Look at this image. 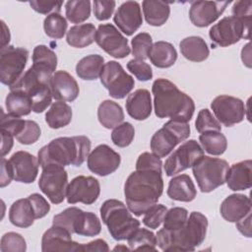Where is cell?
I'll use <instances>...</instances> for the list:
<instances>
[{"instance_id":"20","label":"cell","mask_w":252,"mask_h":252,"mask_svg":"<svg viewBox=\"0 0 252 252\" xmlns=\"http://www.w3.org/2000/svg\"><path fill=\"white\" fill-rule=\"evenodd\" d=\"M9 162L14 180L22 183H32L35 180L40 165L36 157L25 151H18L11 156Z\"/></svg>"},{"instance_id":"17","label":"cell","mask_w":252,"mask_h":252,"mask_svg":"<svg viewBox=\"0 0 252 252\" xmlns=\"http://www.w3.org/2000/svg\"><path fill=\"white\" fill-rule=\"evenodd\" d=\"M120 162V155L105 144L95 147L90 153L87 159L88 168L99 176H106L113 173L119 167Z\"/></svg>"},{"instance_id":"54","label":"cell","mask_w":252,"mask_h":252,"mask_svg":"<svg viewBox=\"0 0 252 252\" xmlns=\"http://www.w3.org/2000/svg\"><path fill=\"white\" fill-rule=\"evenodd\" d=\"M94 14L98 21L108 20L114 9H115V1H106V0H94Z\"/></svg>"},{"instance_id":"7","label":"cell","mask_w":252,"mask_h":252,"mask_svg":"<svg viewBox=\"0 0 252 252\" xmlns=\"http://www.w3.org/2000/svg\"><path fill=\"white\" fill-rule=\"evenodd\" d=\"M190 136V126L187 121L170 119L163 124L152 137L150 147L156 156L165 158L180 143Z\"/></svg>"},{"instance_id":"18","label":"cell","mask_w":252,"mask_h":252,"mask_svg":"<svg viewBox=\"0 0 252 252\" xmlns=\"http://www.w3.org/2000/svg\"><path fill=\"white\" fill-rule=\"evenodd\" d=\"M229 3L230 1H194L189 9L190 21L196 27H208L219 19Z\"/></svg>"},{"instance_id":"13","label":"cell","mask_w":252,"mask_h":252,"mask_svg":"<svg viewBox=\"0 0 252 252\" xmlns=\"http://www.w3.org/2000/svg\"><path fill=\"white\" fill-rule=\"evenodd\" d=\"M204 156V150L196 140H189L181 144L164 162V171L167 176H173L188 169Z\"/></svg>"},{"instance_id":"11","label":"cell","mask_w":252,"mask_h":252,"mask_svg":"<svg viewBox=\"0 0 252 252\" xmlns=\"http://www.w3.org/2000/svg\"><path fill=\"white\" fill-rule=\"evenodd\" d=\"M38 187L52 204H60L66 198L68 174L64 166L47 164L42 167Z\"/></svg>"},{"instance_id":"31","label":"cell","mask_w":252,"mask_h":252,"mask_svg":"<svg viewBox=\"0 0 252 252\" xmlns=\"http://www.w3.org/2000/svg\"><path fill=\"white\" fill-rule=\"evenodd\" d=\"M149 59L158 68H169L177 60V51L170 42L159 40L153 43Z\"/></svg>"},{"instance_id":"46","label":"cell","mask_w":252,"mask_h":252,"mask_svg":"<svg viewBox=\"0 0 252 252\" xmlns=\"http://www.w3.org/2000/svg\"><path fill=\"white\" fill-rule=\"evenodd\" d=\"M195 127L201 134L208 131H221L220 123L208 108H203L199 111L195 121Z\"/></svg>"},{"instance_id":"51","label":"cell","mask_w":252,"mask_h":252,"mask_svg":"<svg viewBox=\"0 0 252 252\" xmlns=\"http://www.w3.org/2000/svg\"><path fill=\"white\" fill-rule=\"evenodd\" d=\"M233 17L238 18L244 24L251 26L252 17V1L251 0H240L234 2L232 6Z\"/></svg>"},{"instance_id":"56","label":"cell","mask_w":252,"mask_h":252,"mask_svg":"<svg viewBox=\"0 0 252 252\" xmlns=\"http://www.w3.org/2000/svg\"><path fill=\"white\" fill-rule=\"evenodd\" d=\"M12 179H14V176H13V171H12V167L9 162V159L2 158H1V179H0L1 187L3 188L9 185Z\"/></svg>"},{"instance_id":"60","label":"cell","mask_w":252,"mask_h":252,"mask_svg":"<svg viewBox=\"0 0 252 252\" xmlns=\"http://www.w3.org/2000/svg\"><path fill=\"white\" fill-rule=\"evenodd\" d=\"M241 59L243 64H245L248 68L251 67V60H250V42H248L245 46H243L241 50Z\"/></svg>"},{"instance_id":"50","label":"cell","mask_w":252,"mask_h":252,"mask_svg":"<svg viewBox=\"0 0 252 252\" xmlns=\"http://www.w3.org/2000/svg\"><path fill=\"white\" fill-rule=\"evenodd\" d=\"M127 69L139 80L142 82L149 81L153 78L152 67L143 60L131 59L127 63Z\"/></svg>"},{"instance_id":"2","label":"cell","mask_w":252,"mask_h":252,"mask_svg":"<svg viewBox=\"0 0 252 252\" xmlns=\"http://www.w3.org/2000/svg\"><path fill=\"white\" fill-rule=\"evenodd\" d=\"M155 114L158 118L190 121L195 111L194 100L175 84L164 78L155 80L152 87Z\"/></svg>"},{"instance_id":"36","label":"cell","mask_w":252,"mask_h":252,"mask_svg":"<svg viewBox=\"0 0 252 252\" xmlns=\"http://www.w3.org/2000/svg\"><path fill=\"white\" fill-rule=\"evenodd\" d=\"M72 120V108L65 101L53 102L45 113V122L52 129L67 126Z\"/></svg>"},{"instance_id":"25","label":"cell","mask_w":252,"mask_h":252,"mask_svg":"<svg viewBox=\"0 0 252 252\" xmlns=\"http://www.w3.org/2000/svg\"><path fill=\"white\" fill-rule=\"evenodd\" d=\"M101 231V223L97 216L92 212H84L76 208L70 225V232L82 236H95Z\"/></svg>"},{"instance_id":"45","label":"cell","mask_w":252,"mask_h":252,"mask_svg":"<svg viewBox=\"0 0 252 252\" xmlns=\"http://www.w3.org/2000/svg\"><path fill=\"white\" fill-rule=\"evenodd\" d=\"M0 250L1 252H25L27 243L20 233L7 232L1 238Z\"/></svg>"},{"instance_id":"37","label":"cell","mask_w":252,"mask_h":252,"mask_svg":"<svg viewBox=\"0 0 252 252\" xmlns=\"http://www.w3.org/2000/svg\"><path fill=\"white\" fill-rule=\"evenodd\" d=\"M7 112L16 116H26L32 111V104L30 96L23 91H10L5 99Z\"/></svg>"},{"instance_id":"52","label":"cell","mask_w":252,"mask_h":252,"mask_svg":"<svg viewBox=\"0 0 252 252\" xmlns=\"http://www.w3.org/2000/svg\"><path fill=\"white\" fill-rule=\"evenodd\" d=\"M161 165L160 158L148 152L141 154L136 161V169H154L161 172Z\"/></svg>"},{"instance_id":"24","label":"cell","mask_w":252,"mask_h":252,"mask_svg":"<svg viewBox=\"0 0 252 252\" xmlns=\"http://www.w3.org/2000/svg\"><path fill=\"white\" fill-rule=\"evenodd\" d=\"M220 212L225 220L236 222L251 213V200L244 194H231L222 201Z\"/></svg>"},{"instance_id":"47","label":"cell","mask_w":252,"mask_h":252,"mask_svg":"<svg viewBox=\"0 0 252 252\" xmlns=\"http://www.w3.org/2000/svg\"><path fill=\"white\" fill-rule=\"evenodd\" d=\"M167 208L162 204H155L150 207L144 214L143 223L152 229L158 228L163 221Z\"/></svg>"},{"instance_id":"19","label":"cell","mask_w":252,"mask_h":252,"mask_svg":"<svg viewBox=\"0 0 252 252\" xmlns=\"http://www.w3.org/2000/svg\"><path fill=\"white\" fill-rule=\"evenodd\" d=\"M72 233L67 229L52 224L42 235L41 251H68V252H82V244L72 239Z\"/></svg>"},{"instance_id":"21","label":"cell","mask_w":252,"mask_h":252,"mask_svg":"<svg viewBox=\"0 0 252 252\" xmlns=\"http://www.w3.org/2000/svg\"><path fill=\"white\" fill-rule=\"evenodd\" d=\"M114 24L126 35H132L143 24L141 6L137 1L123 2L113 17Z\"/></svg>"},{"instance_id":"49","label":"cell","mask_w":252,"mask_h":252,"mask_svg":"<svg viewBox=\"0 0 252 252\" xmlns=\"http://www.w3.org/2000/svg\"><path fill=\"white\" fill-rule=\"evenodd\" d=\"M40 134L41 130L39 125L33 120H27L24 130L16 137V139L22 145H32L39 139Z\"/></svg>"},{"instance_id":"28","label":"cell","mask_w":252,"mask_h":252,"mask_svg":"<svg viewBox=\"0 0 252 252\" xmlns=\"http://www.w3.org/2000/svg\"><path fill=\"white\" fill-rule=\"evenodd\" d=\"M166 193L174 201L188 203L196 198L197 190L189 175L180 174L170 179Z\"/></svg>"},{"instance_id":"8","label":"cell","mask_w":252,"mask_h":252,"mask_svg":"<svg viewBox=\"0 0 252 252\" xmlns=\"http://www.w3.org/2000/svg\"><path fill=\"white\" fill-rule=\"evenodd\" d=\"M23 91L31 98L32 111L35 113L43 112L52 100V93L49 82L39 78L32 67L26 71L17 83L10 87V91Z\"/></svg>"},{"instance_id":"58","label":"cell","mask_w":252,"mask_h":252,"mask_svg":"<svg viewBox=\"0 0 252 252\" xmlns=\"http://www.w3.org/2000/svg\"><path fill=\"white\" fill-rule=\"evenodd\" d=\"M14 136L10 133L1 130V157L4 158L13 148Z\"/></svg>"},{"instance_id":"15","label":"cell","mask_w":252,"mask_h":252,"mask_svg":"<svg viewBox=\"0 0 252 252\" xmlns=\"http://www.w3.org/2000/svg\"><path fill=\"white\" fill-rule=\"evenodd\" d=\"M211 108L217 120L226 127L240 123L246 114L243 100L227 94H220L215 97L211 103Z\"/></svg>"},{"instance_id":"42","label":"cell","mask_w":252,"mask_h":252,"mask_svg":"<svg viewBox=\"0 0 252 252\" xmlns=\"http://www.w3.org/2000/svg\"><path fill=\"white\" fill-rule=\"evenodd\" d=\"M131 45L132 54L134 55L135 59L144 61L149 58V52L153 45L152 36L148 32H140L132 38Z\"/></svg>"},{"instance_id":"59","label":"cell","mask_w":252,"mask_h":252,"mask_svg":"<svg viewBox=\"0 0 252 252\" xmlns=\"http://www.w3.org/2000/svg\"><path fill=\"white\" fill-rule=\"evenodd\" d=\"M236 223V228L241 234L246 237H251V213L247 214L244 218L239 220Z\"/></svg>"},{"instance_id":"26","label":"cell","mask_w":252,"mask_h":252,"mask_svg":"<svg viewBox=\"0 0 252 252\" xmlns=\"http://www.w3.org/2000/svg\"><path fill=\"white\" fill-rule=\"evenodd\" d=\"M127 113L135 120H145L152 113L151 94L146 89H138L126 99Z\"/></svg>"},{"instance_id":"57","label":"cell","mask_w":252,"mask_h":252,"mask_svg":"<svg viewBox=\"0 0 252 252\" xmlns=\"http://www.w3.org/2000/svg\"><path fill=\"white\" fill-rule=\"evenodd\" d=\"M83 251H109L107 242L103 239H94L89 243L82 244Z\"/></svg>"},{"instance_id":"33","label":"cell","mask_w":252,"mask_h":252,"mask_svg":"<svg viewBox=\"0 0 252 252\" xmlns=\"http://www.w3.org/2000/svg\"><path fill=\"white\" fill-rule=\"evenodd\" d=\"M95 33L96 29L92 23L76 25L67 32L66 41L72 47L84 48L95 41Z\"/></svg>"},{"instance_id":"53","label":"cell","mask_w":252,"mask_h":252,"mask_svg":"<svg viewBox=\"0 0 252 252\" xmlns=\"http://www.w3.org/2000/svg\"><path fill=\"white\" fill-rule=\"evenodd\" d=\"M31 7L37 13L50 15L59 13L63 5L62 1H47V0H32L29 2Z\"/></svg>"},{"instance_id":"41","label":"cell","mask_w":252,"mask_h":252,"mask_svg":"<svg viewBox=\"0 0 252 252\" xmlns=\"http://www.w3.org/2000/svg\"><path fill=\"white\" fill-rule=\"evenodd\" d=\"M67 21L59 13H53L47 15L43 21V29L47 36L60 39L62 38L67 32Z\"/></svg>"},{"instance_id":"10","label":"cell","mask_w":252,"mask_h":252,"mask_svg":"<svg viewBox=\"0 0 252 252\" xmlns=\"http://www.w3.org/2000/svg\"><path fill=\"white\" fill-rule=\"evenodd\" d=\"M29 58L24 47L8 45L0 50V81L9 88L23 76Z\"/></svg>"},{"instance_id":"5","label":"cell","mask_w":252,"mask_h":252,"mask_svg":"<svg viewBox=\"0 0 252 252\" xmlns=\"http://www.w3.org/2000/svg\"><path fill=\"white\" fill-rule=\"evenodd\" d=\"M99 213L110 235L117 241L128 239L140 227V221L133 218L128 207L119 200L108 199L104 201Z\"/></svg>"},{"instance_id":"48","label":"cell","mask_w":252,"mask_h":252,"mask_svg":"<svg viewBox=\"0 0 252 252\" xmlns=\"http://www.w3.org/2000/svg\"><path fill=\"white\" fill-rule=\"evenodd\" d=\"M26 121L27 120H24L19 116L10 113L6 114L3 109H1V130L10 133L14 137H17L22 133L26 126Z\"/></svg>"},{"instance_id":"6","label":"cell","mask_w":252,"mask_h":252,"mask_svg":"<svg viewBox=\"0 0 252 252\" xmlns=\"http://www.w3.org/2000/svg\"><path fill=\"white\" fill-rule=\"evenodd\" d=\"M228 168L226 160L203 156L194 163L192 171L201 192L209 193L225 183Z\"/></svg>"},{"instance_id":"62","label":"cell","mask_w":252,"mask_h":252,"mask_svg":"<svg viewBox=\"0 0 252 252\" xmlns=\"http://www.w3.org/2000/svg\"><path fill=\"white\" fill-rule=\"evenodd\" d=\"M119 251V250H124V251H130V248H127L126 246H123V245H119V246H116L113 248V251Z\"/></svg>"},{"instance_id":"29","label":"cell","mask_w":252,"mask_h":252,"mask_svg":"<svg viewBox=\"0 0 252 252\" xmlns=\"http://www.w3.org/2000/svg\"><path fill=\"white\" fill-rule=\"evenodd\" d=\"M34 220H36L35 211L29 197L19 199L11 205L9 220L15 226L23 228L30 227L33 224Z\"/></svg>"},{"instance_id":"32","label":"cell","mask_w":252,"mask_h":252,"mask_svg":"<svg viewBox=\"0 0 252 252\" xmlns=\"http://www.w3.org/2000/svg\"><path fill=\"white\" fill-rule=\"evenodd\" d=\"M146 22L153 27H160L169 18L170 7L167 2L158 0H145L142 2Z\"/></svg>"},{"instance_id":"4","label":"cell","mask_w":252,"mask_h":252,"mask_svg":"<svg viewBox=\"0 0 252 252\" xmlns=\"http://www.w3.org/2000/svg\"><path fill=\"white\" fill-rule=\"evenodd\" d=\"M91 140L87 136L59 137L43 146L37 154L41 167L47 164L80 166L91 151Z\"/></svg>"},{"instance_id":"3","label":"cell","mask_w":252,"mask_h":252,"mask_svg":"<svg viewBox=\"0 0 252 252\" xmlns=\"http://www.w3.org/2000/svg\"><path fill=\"white\" fill-rule=\"evenodd\" d=\"M207 228V217L200 212H192L179 229H159L157 233V245L162 251H194L205 240Z\"/></svg>"},{"instance_id":"22","label":"cell","mask_w":252,"mask_h":252,"mask_svg":"<svg viewBox=\"0 0 252 252\" xmlns=\"http://www.w3.org/2000/svg\"><path fill=\"white\" fill-rule=\"evenodd\" d=\"M52 96L59 101H73L80 93L77 81L66 71H56L50 81Z\"/></svg>"},{"instance_id":"1","label":"cell","mask_w":252,"mask_h":252,"mask_svg":"<svg viewBox=\"0 0 252 252\" xmlns=\"http://www.w3.org/2000/svg\"><path fill=\"white\" fill-rule=\"evenodd\" d=\"M163 192L161 172L154 169H136L126 179L124 195L130 212L140 217L157 204Z\"/></svg>"},{"instance_id":"30","label":"cell","mask_w":252,"mask_h":252,"mask_svg":"<svg viewBox=\"0 0 252 252\" xmlns=\"http://www.w3.org/2000/svg\"><path fill=\"white\" fill-rule=\"evenodd\" d=\"M181 54L189 61H205L210 54L207 42L201 36L191 35L183 38L179 43Z\"/></svg>"},{"instance_id":"43","label":"cell","mask_w":252,"mask_h":252,"mask_svg":"<svg viewBox=\"0 0 252 252\" xmlns=\"http://www.w3.org/2000/svg\"><path fill=\"white\" fill-rule=\"evenodd\" d=\"M135 136L134 126L129 122H123L113 128L111 132V140L113 144L120 148L128 147Z\"/></svg>"},{"instance_id":"23","label":"cell","mask_w":252,"mask_h":252,"mask_svg":"<svg viewBox=\"0 0 252 252\" xmlns=\"http://www.w3.org/2000/svg\"><path fill=\"white\" fill-rule=\"evenodd\" d=\"M57 67V56L48 46L39 44L33 48L32 70L40 79L49 82Z\"/></svg>"},{"instance_id":"40","label":"cell","mask_w":252,"mask_h":252,"mask_svg":"<svg viewBox=\"0 0 252 252\" xmlns=\"http://www.w3.org/2000/svg\"><path fill=\"white\" fill-rule=\"evenodd\" d=\"M65 14L68 21L73 24H81L91 16V1L71 0L65 4Z\"/></svg>"},{"instance_id":"34","label":"cell","mask_w":252,"mask_h":252,"mask_svg":"<svg viewBox=\"0 0 252 252\" xmlns=\"http://www.w3.org/2000/svg\"><path fill=\"white\" fill-rule=\"evenodd\" d=\"M97 118L103 127L112 129L122 123L124 120V112L117 102L105 99L98 105Z\"/></svg>"},{"instance_id":"14","label":"cell","mask_w":252,"mask_h":252,"mask_svg":"<svg viewBox=\"0 0 252 252\" xmlns=\"http://www.w3.org/2000/svg\"><path fill=\"white\" fill-rule=\"evenodd\" d=\"M95 42L107 54L117 59L125 58L131 52L128 39L112 24H100L98 26Z\"/></svg>"},{"instance_id":"16","label":"cell","mask_w":252,"mask_h":252,"mask_svg":"<svg viewBox=\"0 0 252 252\" xmlns=\"http://www.w3.org/2000/svg\"><path fill=\"white\" fill-rule=\"evenodd\" d=\"M100 194V185L96 178L93 176L79 175L68 184L66 198L69 204L83 203L92 205Z\"/></svg>"},{"instance_id":"61","label":"cell","mask_w":252,"mask_h":252,"mask_svg":"<svg viewBox=\"0 0 252 252\" xmlns=\"http://www.w3.org/2000/svg\"><path fill=\"white\" fill-rule=\"evenodd\" d=\"M1 26H2V43H1V48H4L8 46V43L10 41V32L8 27L5 25L4 21H1Z\"/></svg>"},{"instance_id":"55","label":"cell","mask_w":252,"mask_h":252,"mask_svg":"<svg viewBox=\"0 0 252 252\" xmlns=\"http://www.w3.org/2000/svg\"><path fill=\"white\" fill-rule=\"evenodd\" d=\"M36 215V220L45 217L50 211V205L47 200L38 193H33L29 196Z\"/></svg>"},{"instance_id":"35","label":"cell","mask_w":252,"mask_h":252,"mask_svg":"<svg viewBox=\"0 0 252 252\" xmlns=\"http://www.w3.org/2000/svg\"><path fill=\"white\" fill-rule=\"evenodd\" d=\"M104 66V58L99 54H90L83 57L76 65V73L79 78L93 81L100 77Z\"/></svg>"},{"instance_id":"12","label":"cell","mask_w":252,"mask_h":252,"mask_svg":"<svg viewBox=\"0 0 252 252\" xmlns=\"http://www.w3.org/2000/svg\"><path fill=\"white\" fill-rule=\"evenodd\" d=\"M99 78L109 95L116 99L124 98L135 86L133 77L124 71L120 63L113 60L104 64Z\"/></svg>"},{"instance_id":"44","label":"cell","mask_w":252,"mask_h":252,"mask_svg":"<svg viewBox=\"0 0 252 252\" xmlns=\"http://www.w3.org/2000/svg\"><path fill=\"white\" fill-rule=\"evenodd\" d=\"M188 219V211L182 207H174L167 210L163 219V228L176 230L182 227Z\"/></svg>"},{"instance_id":"27","label":"cell","mask_w":252,"mask_h":252,"mask_svg":"<svg viewBox=\"0 0 252 252\" xmlns=\"http://www.w3.org/2000/svg\"><path fill=\"white\" fill-rule=\"evenodd\" d=\"M251 167V159H246L231 164L227 170L225 178L228 188L232 191L249 189L252 185Z\"/></svg>"},{"instance_id":"39","label":"cell","mask_w":252,"mask_h":252,"mask_svg":"<svg viewBox=\"0 0 252 252\" xmlns=\"http://www.w3.org/2000/svg\"><path fill=\"white\" fill-rule=\"evenodd\" d=\"M127 242L130 250L157 251V236L147 228H137Z\"/></svg>"},{"instance_id":"38","label":"cell","mask_w":252,"mask_h":252,"mask_svg":"<svg viewBox=\"0 0 252 252\" xmlns=\"http://www.w3.org/2000/svg\"><path fill=\"white\" fill-rule=\"evenodd\" d=\"M203 150L212 156L222 155L227 148V140L220 131H208L199 136Z\"/></svg>"},{"instance_id":"9","label":"cell","mask_w":252,"mask_h":252,"mask_svg":"<svg viewBox=\"0 0 252 252\" xmlns=\"http://www.w3.org/2000/svg\"><path fill=\"white\" fill-rule=\"evenodd\" d=\"M250 27L238 18L228 16L210 29L209 36L215 45L226 47L238 42L241 38L250 39Z\"/></svg>"}]
</instances>
